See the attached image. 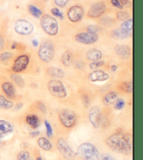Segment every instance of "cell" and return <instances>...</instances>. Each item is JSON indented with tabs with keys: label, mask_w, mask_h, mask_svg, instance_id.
Segmentation results:
<instances>
[{
	"label": "cell",
	"mask_w": 143,
	"mask_h": 160,
	"mask_svg": "<svg viewBox=\"0 0 143 160\" xmlns=\"http://www.w3.org/2000/svg\"><path fill=\"white\" fill-rule=\"evenodd\" d=\"M106 143L113 152L125 155L133 152V136L131 134L115 133L107 138Z\"/></svg>",
	"instance_id": "6da1fadb"
},
{
	"label": "cell",
	"mask_w": 143,
	"mask_h": 160,
	"mask_svg": "<svg viewBox=\"0 0 143 160\" xmlns=\"http://www.w3.org/2000/svg\"><path fill=\"white\" fill-rule=\"evenodd\" d=\"M76 155L82 160H99L100 159L99 150L91 143L80 144L77 149Z\"/></svg>",
	"instance_id": "7a4b0ae2"
},
{
	"label": "cell",
	"mask_w": 143,
	"mask_h": 160,
	"mask_svg": "<svg viewBox=\"0 0 143 160\" xmlns=\"http://www.w3.org/2000/svg\"><path fill=\"white\" fill-rule=\"evenodd\" d=\"M41 26L45 33L55 36L58 33L59 26L57 20L50 15H43L41 18Z\"/></svg>",
	"instance_id": "3957f363"
},
{
	"label": "cell",
	"mask_w": 143,
	"mask_h": 160,
	"mask_svg": "<svg viewBox=\"0 0 143 160\" xmlns=\"http://www.w3.org/2000/svg\"><path fill=\"white\" fill-rule=\"evenodd\" d=\"M47 90L53 97L59 99H64L67 96V91L61 81L53 79L47 82Z\"/></svg>",
	"instance_id": "277c9868"
},
{
	"label": "cell",
	"mask_w": 143,
	"mask_h": 160,
	"mask_svg": "<svg viewBox=\"0 0 143 160\" xmlns=\"http://www.w3.org/2000/svg\"><path fill=\"white\" fill-rule=\"evenodd\" d=\"M58 118L60 123L67 129H71L77 123V115L69 109H63L59 112Z\"/></svg>",
	"instance_id": "5b68a950"
},
{
	"label": "cell",
	"mask_w": 143,
	"mask_h": 160,
	"mask_svg": "<svg viewBox=\"0 0 143 160\" xmlns=\"http://www.w3.org/2000/svg\"><path fill=\"white\" fill-rule=\"evenodd\" d=\"M40 60L44 62L51 61L55 55V48L52 43L50 41H44L41 44L38 52Z\"/></svg>",
	"instance_id": "8992f818"
},
{
	"label": "cell",
	"mask_w": 143,
	"mask_h": 160,
	"mask_svg": "<svg viewBox=\"0 0 143 160\" xmlns=\"http://www.w3.org/2000/svg\"><path fill=\"white\" fill-rule=\"evenodd\" d=\"M13 29L17 34L27 36L33 32L34 25L27 20L19 19L15 22Z\"/></svg>",
	"instance_id": "52a82bcc"
},
{
	"label": "cell",
	"mask_w": 143,
	"mask_h": 160,
	"mask_svg": "<svg viewBox=\"0 0 143 160\" xmlns=\"http://www.w3.org/2000/svg\"><path fill=\"white\" fill-rule=\"evenodd\" d=\"M57 148L59 152L65 159L68 160H73L76 157V153L70 147L67 141L64 138H59L57 141Z\"/></svg>",
	"instance_id": "ba28073f"
},
{
	"label": "cell",
	"mask_w": 143,
	"mask_h": 160,
	"mask_svg": "<svg viewBox=\"0 0 143 160\" xmlns=\"http://www.w3.org/2000/svg\"><path fill=\"white\" fill-rule=\"evenodd\" d=\"M75 39L77 42L80 43L85 44V45H91L98 41L99 35L89 32H80L76 35Z\"/></svg>",
	"instance_id": "9c48e42d"
},
{
	"label": "cell",
	"mask_w": 143,
	"mask_h": 160,
	"mask_svg": "<svg viewBox=\"0 0 143 160\" xmlns=\"http://www.w3.org/2000/svg\"><path fill=\"white\" fill-rule=\"evenodd\" d=\"M29 62V58L27 55H20L15 60L12 66V71L16 73L22 72L27 69Z\"/></svg>",
	"instance_id": "30bf717a"
},
{
	"label": "cell",
	"mask_w": 143,
	"mask_h": 160,
	"mask_svg": "<svg viewBox=\"0 0 143 160\" xmlns=\"http://www.w3.org/2000/svg\"><path fill=\"white\" fill-rule=\"evenodd\" d=\"M84 9L79 5L71 7L67 12L68 19L72 22H78L82 19L84 16Z\"/></svg>",
	"instance_id": "8fae6325"
},
{
	"label": "cell",
	"mask_w": 143,
	"mask_h": 160,
	"mask_svg": "<svg viewBox=\"0 0 143 160\" xmlns=\"http://www.w3.org/2000/svg\"><path fill=\"white\" fill-rule=\"evenodd\" d=\"M88 118L91 124L95 129L99 128L101 122V111L96 106H92L88 112Z\"/></svg>",
	"instance_id": "7c38bea8"
},
{
	"label": "cell",
	"mask_w": 143,
	"mask_h": 160,
	"mask_svg": "<svg viewBox=\"0 0 143 160\" xmlns=\"http://www.w3.org/2000/svg\"><path fill=\"white\" fill-rule=\"evenodd\" d=\"M106 6L103 2L95 3L89 8L87 12V16L90 18H98L105 13Z\"/></svg>",
	"instance_id": "4fadbf2b"
},
{
	"label": "cell",
	"mask_w": 143,
	"mask_h": 160,
	"mask_svg": "<svg viewBox=\"0 0 143 160\" xmlns=\"http://www.w3.org/2000/svg\"><path fill=\"white\" fill-rule=\"evenodd\" d=\"M88 80L92 82H103L108 81L110 78V76L108 73L103 70L96 69L89 73Z\"/></svg>",
	"instance_id": "5bb4252c"
},
{
	"label": "cell",
	"mask_w": 143,
	"mask_h": 160,
	"mask_svg": "<svg viewBox=\"0 0 143 160\" xmlns=\"http://www.w3.org/2000/svg\"><path fill=\"white\" fill-rule=\"evenodd\" d=\"M115 52L119 58L123 60H126L130 58L131 48L126 45H117L115 47Z\"/></svg>",
	"instance_id": "9a60e30c"
},
{
	"label": "cell",
	"mask_w": 143,
	"mask_h": 160,
	"mask_svg": "<svg viewBox=\"0 0 143 160\" xmlns=\"http://www.w3.org/2000/svg\"><path fill=\"white\" fill-rule=\"evenodd\" d=\"M13 126L5 120H0V138H3L13 132Z\"/></svg>",
	"instance_id": "2e32d148"
},
{
	"label": "cell",
	"mask_w": 143,
	"mask_h": 160,
	"mask_svg": "<svg viewBox=\"0 0 143 160\" xmlns=\"http://www.w3.org/2000/svg\"><path fill=\"white\" fill-rule=\"evenodd\" d=\"M2 90L8 98L13 99L16 96V90L13 85L10 82H5L2 85Z\"/></svg>",
	"instance_id": "e0dca14e"
},
{
	"label": "cell",
	"mask_w": 143,
	"mask_h": 160,
	"mask_svg": "<svg viewBox=\"0 0 143 160\" xmlns=\"http://www.w3.org/2000/svg\"><path fill=\"white\" fill-rule=\"evenodd\" d=\"M46 73L49 76L55 78H63L65 75L63 69L54 67H49L48 69H47Z\"/></svg>",
	"instance_id": "ac0fdd59"
},
{
	"label": "cell",
	"mask_w": 143,
	"mask_h": 160,
	"mask_svg": "<svg viewBox=\"0 0 143 160\" xmlns=\"http://www.w3.org/2000/svg\"><path fill=\"white\" fill-rule=\"evenodd\" d=\"M118 99V94L114 91L109 92L107 93L103 98V105L106 106H110L115 103L116 101Z\"/></svg>",
	"instance_id": "d6986e66"
},
{
	"label": "cell",
	"mask_w": 143,
	"mask_h": 160,
	"mask_svg": "<svg viewBox=\"0 0 143 160\" xmlns=\"http://www.w3.org/2000/svg\"><path fill=\"white\" fill-rule=\"evenodd\" d=\"M103 54L101 50L98 49H90L86 53V57H87V60L90 61H96L99 60L102 58Z\"/></svg>",
	"instance_id": "ffe728a7"
},
{
	"label": "cell",
	"mask_w": 143,
	"mask_h": 160,
	"mask_svg": "<svg viewBox=\"0 0 143 160\" xmlns=\"http://www.w3.org/2000/svg\"><path fill=\"white\" fill-rule=\"evenodd\" d=\"M27 124L31 127L32 129H37L39 127L40 120L39 118L36 115H28L25 118Z\"/></svg>",
	"instance_id": "44dd1931"
},
{
	"label": "cell",
	"mask_w": 143,
	"mask_h": 160,
	"mask_svg": "<svg viewBox=\"0 0 143 160\" xmlns=\"http://www.w3.org/2000/svg\"><path fill=\"white\" fill-rule=\"evenodd\" d=\"M61 61L62 64L65 67H69L73 62V57L72 52L69 51V50L65 51L62 56Z\"/></svg>",
	"instance_id": "7402d4cb"
},
{
	"label": "cell",
	"mask_w": 143,
	"mask_h": 160,
	"mask_svg": "<svg viewBox=\"0 0 143 160\" xmlns=\"http://www.w3.org/2000/svg\"><path fill=\"white\" fill-rule=\"evenodd\" d=\"M120 29L124 31L126 33L129 34L130 35H132L133 32V19L129 18L126 20L123 21V22L121 24Z\"/></svg>",
	"instance_id": "603a6c76"
},
{
	"label": "cell",
	"mask_w": 143,
	"mask_h": 160,
	"mask_svg": "<svg viewBox=\"0 0 143 160\" xmlns=\"http://www.w3.org/2000/svg\"><path fill=\"white\" fill-rule=\"evenodd\" d=\"M38 146H39L41 149L46 151H49L52 149V144L50 143L48 139L45 137H40L37 141Z\"/></svg>",
	"instance_id": "cb8c5ba5"
},
{
	"label": "cell",
	"mask_w": 143,
	"mask_h": 160,
	"mask_svg": "<svg viewBox=\"0 0 143 160\" xmlns=\"http://www.w3.org/2000/svg\"><path fill=\"white\" fill-rule=\"evenodd\" d=\"M14 104L13 102L7 99L5 97L0 94V108L5 109V110H9L13 108Z\"/></svg>",
	"instance_id": "d4e9b609"
},
{
	"label": "cell",
	"mask_w": 143,
	"mask_h": 160,
	"mask_svg": "<svg viewBox=\"0 0 143 160\" xmlns=\"http://www.w3.org/2000/svg\"><path fill=\"white\" fill-rule=\"evenodd\" d=\"M28 11L32 16H34L36 18H40L43 16V13L39 8L36 7L33 4H29L27 7Z\"/></svg>",
	"instance_id": "484cf974"
},
{
	"label": "cell",
	"mask_w": 143,
	"mask_h": 160,
	"mask_svg": "<svg viewBox=\"0 0 143 160\" xmlns=\"http://www.w3.org/2000/svg\"><path fill=\"white\" fill-rule=\"evenodd\" d=\"M11 78L12 79V81L15 82V83H16L17 86H19L20 88L25 87V81H24L22 77L18 75L17 73H14L13 74H11Z\"/></svg>",
	"instance_id": "4316f807"
},
{
	"label": "cell",
	"mask_w": 143,
	"mask_h": 160,
	"mask_svg": "<svg viewBox=\"0 0 143 160\" xmlns=\"http://www.w3.org/2000/svg\"><path fill=\"white\" fill-rule=\"evenodd\" d=\"M120 90L125 93L131 94L133 92V82L131 81L124 82L120 85Z\"/></svg>",
	"instance_id": "83f0119b"
},
{
	"label": "cell",
	"mask_w": 143,
	"mask_h": 160,
	"mask_svg": "<svg viewBox=\"0 0 143 160\" xmlns=\"http://www.w3.org/2000/svg\"><path fill=\"white\" fill-rule=\"evenodd\" d=\"M111 35H112V37L113 38H121V39H123V38H129V37H130L131 36V35H130L129 34L126 33V32H124V31H122L121 29H120L113 30L112 32V34Z\"/></svg>",
	"instance_id": "f1b7e54d"
},
{
	"label": "cell",
	"mask_w": 143,
	"mask_h": 160,
	"mask_svg": "<svg viewBox=\"0 0 143 160\" xmlns=\"http://www.w3.org/2000/svg\"><path fill=\"white\" fill-rule=\"evenodd\" d=\"M105 65V62L103 60H96V61H93L92 62H91L90 64H89V68L91 70H95V69H99V67H101Z\"/></svg>",
	"instance_id": "f546056e"
},
{
	"label": "cell",
	"mask_w": 143,
	"mask_h": 160,
	"mask_svg": "<svg viewBox=\"0 0 143 160\" xmlns=\"http://www.w3.org/2000/svg\"><path fill=\"white\" fill-rule=\"evenodd\" d=\"M29 152L27 150H21L17 153V160H29Z\"/></svg>",
	"instance_id": "4dcf8cb0"
},
{
	"label": "cell",
	"mask_w": 143,
	"mask_h": 160,
	"mask_svg": "<svg viewBox=\"0 0 143 160\" xmlns=\"http://www.w3.org/2000/svg\"><path fill=\"white\" fill-rule=\"evenodd\" d=\"M129 17L130 15L126 11H120L117 13V18L120 21H124V20L129 19Z\"/></svg>",
	"instance_id": "1f68e13d"
},
{
	"label": "cell",
	"mask_w": 143,
	"mask_h": 160,
	"mask_svg": "<svg viewBox=\"0 0 143 160\" xmlns=\"http://www.w3.org/2000/svg\"><path fill=\"white\" fill-rule=\"evenodd\" d=\"M125 106V102L123 99H117L115 103V109L117 111H121L124 108Z\"/></svg>",
	"instance_id": "d6a6232c"
},
{
	"label": "cell",
	"mask_w": 143,
	"mask_h": 160,
	"mask_svg": "<svg viewBox=\"0 0 143 160\" xmlns=\"http://www.w3.org/2000/svg\"><path fill=\"white\" fill-rule=\"evenodd\" d=\"M44 124H45V127H46V134H47V136H48L49 138L52 137V136L53 134V130H52L51 124H50V122L47 120H44Z\"/></svg>",
	"instance_id": "836d02e7"
},
{
	"label": "cell",
	"mask_w": 143,
	"mask_h": 160,
	"mask_svg": "<svg viewBox=\"0 0 143 160\" xmlns=\"http://www.w3.org/2000/svg\"><path fill=\"white\" fill-rule=\"evenodd\" d=\"M50 12H51V13L54 16L59 18L60 20H63V18H64L63 13L61 12V11L59 10L58 8H52L51 11H50Z\"/></svg>",
	"instance_id": "e575fe53"
},
{
	"label": "cell",
	"mask_w": 143,
	"mask_h": 160,
	"mask_svg": "<svg viewBox=\"0 0 143 160\" xmlns=\"http://www.w3.org/2000/svg\"><path fill=\"white\" fill-rule=\"evenodd\" d=\"M12 57H13V54L9 52H2L0 55V61L1 62H5L8 60H9Z\"/></svg>",
	"instance_id": "d590c367"
},
{
	"label": "cell",
	"mask_w": 143,
	"mask_h": 160,
	"mask_svg": "<svg viewBox=\"0 0 143 160\" xmlns=\"http://www.w3.org/2000/svg\"><path fill=\"white\" fill-rule=\"evenodd\" d=\"M100 28L97 25H89L87 28V31L91 33L97 34L100 31Z\"/></svg>",
	"instance_id": "8d00e7d4"
},
{
	"label": "cell",
	"mask_w": 143,
	"mask_h": 160,
	"mask_svg": "<svg viewBox=\"0 0 143 160\" xmlns=\"http://www.w3.org/2000/svg\"><path fill=\"white\" fill-rule=\"evenodd\" d=\"M70 0H54L55 4L59 7L63 8L67 6Z\"/></svg>",
	"instance_id": "74e56055"
},
{
	"label": "cell",
	"mask_w": 143,
	"mask_h": 160,
	"mask_svg": "<svg viewBox=\"0 0 143 160\" xmlns=\"http://www.w3.org/2000/svg\"><path fill=\"white\" fill-rule=\"evenodd\" d=\"M82 102L85 107H88L89 103H90V99H89V96L87 95V94H83L82 96Z\"/></svg>",
	"instance_id": "f35d334b"
},
{
	"label": "cell",
	"mask_w": 143,
	"mask_h": 160,
	"mask_svg": "<svg viewBox=\"0 0 143 160\" xmlns=\"http://www.w3.org/2000/svg\"><path fill=\"white\" fill-rule=\"evenodd\" d=\"M37 108H38V110H39L41 112H43V113H46L47 109H46V106H45V104L43 102H37Z\"/></svg>",
	"instance_id": "ab89813d"
},
{
	"label": "cell",
	"mask_w": 143,
	"mask_h": 160,
	"mask_svg": "<svg viewBox=\"0 0 143 160\" xmlns=\"http://www.w3.org/2000/svg\"><path fill=\"white\" fill-rule=\"evenodd\" d=\"M111 4L113 7L115 8H118L119 9H123L124 7L121 5L120 2L119 0H111Z\"/></svg>",
	"instance_id": "60d3db41"
},
{
	"label": "cell",
	"mask_w": 143,
	"mask_h": 160,
	"mask_svg": "<svg viewBox=\"0 0 143 160\" xmlns=\"http://www.w3.org/2000/svg\"><path fill=\"white\" fill-rule=\"evenodd\" d=\"M120 2L121 5L122 7H129L131 6V2L129 0H119Z\"/></svg>",
	"instance_id": "b9f144b4"
},
{
	"label": "cell",
	"mask_w": 143,
	"mask_h": 160,
	"mask_svg": "<svg viewBox=\"0 0 143 160\" xmlns=\"http://www.w3.org/2000/svg\"><path fill=\"white\" fill-rule=\"evenodd\" d=\"M85 67V64L82 61H76L75 62V67L76 68V69H83Z\"/></svg>",
	"instance_id": "7bdbcfd3"
},
{
	"label": "cell",
	"mask_w": 143,
	"mask_h": 160,
	"mask_svg": "<svg viewBox=\"0 0 143 160\" xmlns=\"http://www.w3.org/2000/svg\"><path fill=\"white\" fill-rule=\"evenodd\" d=\"M101 160H115V159L109 155H103L101 158Z\"/></svg>",
	"instance_id": "ee69618b"
},
{
	"label": "cell",
	"mask_w": 143,
	"mask_h": 160,
	"mask_svg": "<svg viewBox=\"0 0 143 160\" xmlns=\"http://www.w3.org/2000/svg\"><path fill=\"white\" fill-rule=\"evenodd\" d=\"M22 106H23V103H17V104H16V106H14L13 111H15V112L19 111L20 110V109H21V108H22Z\"/></svg>",
	"instance_id": "f6af8a7d"
},
{
	"label": "cell",
	"mask_w": 143,
	"mask_h": 160,
	"mask_svg": "<svg viewBox=\"0 0 143 160\" xmlns=\"http://www.w3.org/2000/svg\"><path fill=\"white\" fill-rule=\"evenodd\" d=\"M4 38L2 36L0 35V50L4 48Z\"/></svg>",
	"instance_id": "bcb514c9"
},
{
	"label": "cell",
	"mask_w": 143,
	"mask_h": 160,
	"mask_svg": "<svg viewBox=\"0 0 143 160\" xmlns=\"http://www.w3.org/2000/svg\"><path fill=\"white\" fill-rule=\"evenodd\" d=\"M39 134H40V132L39 131H34V132H31L29 134H30L31 137H36V136H37L38 135H39Z\"/></svg>",
	"instance_id": "7dc6e473"
},
{
	"label": "cell",
	"mask_w": 143,
	"mask_h": 160,
	"mask_svg": "<svg viewBox=\"0 0 143 160\" xmlns=\"http://www.w3.org/2000/svg\"><path fill=\"white\" fill-rule=\"evenodd\" d=\"M32 43L34 47H37L38 46V41L37 39H33L32 41Z\"/></svg>",
	"instance_id": "c3c4849f"
},
{
	"label": "cell",
	"mask_w": 143,
	"mask_h": 160,
	"mask_svg": "<svg viewBox=\"0 0 143 160\" xmlns=\"http://www.w3.org/2000/svg\"><path fill=\"white\" fill-rule=\"evenodd\" d=\"M117 67L116 66V65H115V64L112 65L111 67H110V69H111V71H112V72H116V71H117Z\"/></svg>",
	"instance_id": "681fc988"
},
{
	"label": "cell",
	"mask_w": 143,
	"mask_h": 160,
	"mask_svg": "<svg viewBox=\"0 0 143 160\" xmlns=\"http://www.w3.org/2000/svg\"><path fill=\"white\" fill-rule=\"evenodd\" d=\"M17 42H13L11 45V49H16L17 48Z\"/></svg>",
	"instance_id": "f907efd6"
},
{
	"label": "cell",
	"mask_w": 143,
	"mask_h": 160,
	"mask_svg": "<svg viewBox=\"0 0 143 160\" xmlns=\"http://www.w3.org/2000/svg\"><path fill=\"white\" fill-rule=\"evenodd\" d=\"M3 146H4V142H3V141L1 140V138H0V148L3 147Z\"/></svg>",
	"instance_id": "816d5d0a"
},
{
	"label": "cell",
	"mask_w": 143,
	"mask_h": 160,
	"mask_svg": "<svg viewBox=\"0 0 143 160\" xmlns=\"http://www.w3.org/2000/svg\"><path fill=\"white\" fill-rule=\"evenodd\" d=\"M36 160H43V159H42V158H41V157H38Z\"/></svg>",
	"instance_id": "f5cc1de1"
},
{
	"label": "cell",
	"mask_w": 143,
	"mask_h": 160,
	"mask_svg": "<svg viewBox=\"0 0 143 160\" xmlns=\"http://www.w3.org/2000/svg\"><path fill=\"white\" fill-rule=\"evenodd\" d=\"M42 1H43V2H47V1H48V0H42Z\"/></svg>",
	"instance_id": "db71d44e"
}]
</instances>
